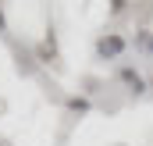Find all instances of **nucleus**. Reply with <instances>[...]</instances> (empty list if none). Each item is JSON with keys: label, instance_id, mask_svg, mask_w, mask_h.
I'll return each instance as SVG.
<instances>
[{"label": "nucleus", "instance_id": "obj_1", "mask_svg": "<svg viewBox=\"0 0 153 146\" xmlns=\"http://www.w3.org/2000/svg\"><path fill=\"white\" fill-rule=\"evenodd\" d=\"M96 50H100V57H117V54L125 50V39L121 36H103L96 43Z\"/></svg>", "mask_w": 153, "mask_h": 146}, {"label": "nucleus", "instance_id": "obj_2", "mask_svg": "<svg viewBox=\"0 0 153 146\" xmlns=\"http://www.w3.org/2000/svg\"><path fill=\"white\" fill-rule=\"evenodd\" d=\"M121 78H125V82H128V86H132V89H135V93H139V89H143V78H139V75L132 72V68H121Z\"/></svg>", "mask_w": 153, "mask_h": 146}, {"label": "nucleus", "instance_id": "obj_3", "mask_svg": "<svg viewBox=\"0 0 153 146\" xmlns=\"http://www.w3.org/2000/svg\"><path fill=\"white\" fill-rule=\"evenodd\" d=\"M139 43H143L146 50H153V36H150V32H143V36H139Z\"/></svg>", "mask_w": 153, "mask_h": 146}]
</instances>
